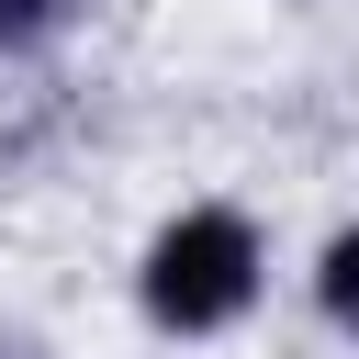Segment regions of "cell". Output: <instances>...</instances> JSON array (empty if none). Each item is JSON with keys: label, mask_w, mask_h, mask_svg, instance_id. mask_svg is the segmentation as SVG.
I'll return each instance as SVG.
<instances>
[{"label": "cell", "mask_w": 359, "mask_h": 359, "mask_svg": "<svg viewBox=\"0 0 359 359\" xmlns=\"http://www.w3.org/2000/svg\"><path fill=\"white\" fill-rule=\"evenodd\" d=\"M258 303H269V224L247 202L202 191V202H168L146 224V247H135V314H146V337L213 348Z\"/></svg>", "instance_id": "cell-1"}, {"label": "cell", "mask_w": 359, "mask_h": 359, "mask_svg": "<svg viewBox=\"0 0 359 359\" xmlns=\"http://www.w3.org/2000/svg\"><path fill=\"white\" fill-rule=\"evenodd\" d=\"M303 292H314L325 337H348V348H359V213H348V224H325V247H314Z\"/></svg>", "instance_id": "cell-2"}, {"label": "cell", "mask_w": 359, "mask_h": 359, "mask_svg": "<svg viewBox=\"0 0 359 359\" xmlns=\"http://www.w3.org/2000/svg\"><path fill=\"white\" fill-rule=\"evenodd\" d=\"M90 22V0H0V56H45Z\"/></svg>", "instance_id": "cell-3"}, {"label": "cell", "mask_w": 359, "mask_h": 359, "mask_svg": "<svg viewBox=\"0 0 359 359\" xmlns=\"http://www.w3.org/2000/svg\"><path fill=\"white\" fill-rule=\"evenodd\" d=\"M0 359H56V337H34V325H0Z\"/></svg>", "instance_id": "cell-4"}]
</instances>
